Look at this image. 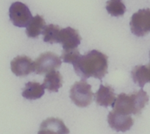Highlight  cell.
<instances>
[{
	"label": "cell",
	"instance_id": "8fae6325",
	"mask_svg": "<svg viewBox=\"0 0 150 134\" xmlns=\"http://www.w3.org/2000/svg\"><path fill=\"white\" fill-rule=\"evenodd\" d=\"M95 97L96 104L105 108L112 106L116 100V94L113 89L110 86H103L102 84L95 94Z\"/></svg>",
	"mask_w": 150,
	"mask_h": 134
},
{
	"label": "cell",
	"instance_id": "3957f363",
	"mask_svg": "<svg viewBox=\"0 0 150 134\" xmlns=\"http://www.w3.org/2000/svg\"><path fill=\"white\" fill-rule=\"evenodd\" d=\"M91 86L83 80L76 82L70 90V98L74 103L80 108L88 106L93 100Z\"/></svg>",
	"mask_w": 150,
	"mask_h": 134
},
{
	"label": "cell",
	"instance_id": "ac0fdd59",
	"mask_svg": "<svg viewBox=\"0 0 150 134\" xmlns=\"http://www.w3.org/2000/svg\"><path fill=\"white\" fill-rule=\"evenodd\" d=\"M80 53L77 47V48L63 50L61 55V58L65 63H72L73 64L80 57Z\"/></svg>",
	"mask_w": 150,
	"mask_h": 134
},
{
	"label": "cell",
	"instance_id": "5b68a950",
	"mask_svg": "<svg viewBox=\"0 0 150 134\" xmlns=\"http://www.w3.org/2000/svg\"><path fill=\"white\" fill-rule=\"evenodd\" d=\"M129 25L132 33L138 37H143L150 33V9L140 10L134 13Z\"/></svg>",
	"mask_w": 150,
	"mask_h": 134
},
{
	"label": "cell",
	"instance_id": "4fadbf2b",
	"mask_svg": "<svg viewBox=\"0 0 150 134\" xmlns=\"http://www.w3.org/2000/svg\"><path fill=\"white\" fill-rule=\"evenodd\" d=\"M46 27V22L44 18L39 15H36L32 18L30 22L27 27V36L30 38H37L42 33L44 27Z\"/></svg>",
	"mask_w": 150,
	"mask_h": 134
},
{
	"label": "cell",
	"instance_id": "9a60e30c",
	"mask_svg": "<svg viewBox=\"0 0 150 134\" xmlns=\"http://www.w3.org/2000/svg\"><path fill=\"white\" fill-rule=\"evenodd\" d=\"M132 77L134 83L141 88H144L149 82L148 66H137L132 69Z\"/></svg>",
	"mask_w": 150,
	"mask_h": 134
},
{
	"label": "cell",
	"instance_id": "6da1fadb",
	"mask_svg": "<svg viewBox=\"0 0 150 134\" xmlns=\"http://www.w3.org/2000/svg\"><path fill=\"white\" fill-rule=\"evenodd\" d=\"M73 65L75 72L83 80L90 77L102 80L108 73V57L93 50L80 56Z\"/></svg>",
	"mask_w": 150,
	"mask_h": 134
},
{
	"label": "cell",
	"instance_id": "e0dca14e",
	"mask_svg": "<svg viewBox=\"0 0 150 134\" xmlns=\"http://www.w3.org/2000/svg\"><path fill=\"white\" fill-rule=\"evenodd\" d=\"M106 9L112 16H121L125 14L126 7L122 0H109L107 2Z\"/></svg>",
	"mask_w": 150,
	"mask_h": 134
},
{
	"label": "cell",
	"instance_id": "2e32d148",
	"mask_svg": "<svg viewBox=\"0 0 150 134\" xmlns=\"http://www.w3.org/2000/svg\"><path fill=\"white\" fill-rule=\"evenodd\" d=\"M60 30L61 28L59 26L54 25V24H49L46 26L42 32V34L44 35V41L50 44L57 43Z\"/></svg>",
	"mask_w": 150,
	"mask_h": 134
},
{
	"label": "cell",
	"instance_id": "7a4b0ae2",
	"mask_svg": "<svg viewBox=\"0 0 150 134\" xmlns=\"http://www.w3.org/2000/svg\"><path fill=\"white\" fill-rule=\"evenodd\" d=\"M149 102V96L144 90L131 94H120L112 104V111L127 115H138L141 113Z\"/></svg>",
	"mask_w": 150,
	"mask_h": 134
},
{
	"label": "cell",
	"instance_id": "52a82bcc",
	"mask_svg": "<svg viewBox=\"0 0 150 134\" xmlns=\"http://www.w3.org/2000/svg\"><path fill=\"white\" fill-rule=\"evenodd\" d=\"M110 127L118 132H125L131 128L133 125V119L130 115L123 114L112 111L108 116Z\"/></svg>",
	"mask_w": 150,
	"mask_h": 134
},
{
	"label": "cell",
	"instance_id": "ba28073f",
	"mask_svg": "<svg viewBox=\"0 0 150 134\" xmlns=\"http://www.w3.org/2000/svg\"><path fill=\"white\" fill-rule=\"evenodd\" d=\"M81 36L77 30L71 27L61 29L59 33L58 41L63 45V50L77 48L81 43Z\"/></svg>",
	"mask_w": 150,
	"mask_h": 134
},
{
	"label": "cell",
	"instance_id": "9c48e42d",
	"mask_svg": "<svg viewBox=\"0 0 150 134\" xmlns=\"http://www.w3.org/2000/svg\"><path fill=\"white\" fill-rule=\"evenodd\" d=\"M11 66L13 73L18 77L28 75L34 70L33 60L25 55L15 57L11 61Z\"/></svg>",
	"mask_w": 150,
	"mask_h": 134
},
{
	"label": "cell",
	"instance_id": "d6986e66",
	"mask_svg": "<svg viewBox=\"0 0 150 134\" xmlns=\"http://www.w3.org/2000/svg\"><path fill=\"white\" fill-rule=\"evenodd\" d=\"M148 70H149V82L150 83V65L148 66Z\"/></svg>",
	"mask_w": 150,
	"mask_h": 134
},
{
	"label": "cell",
	"instance_id": "8992f818",
	"mask_svg": "<svg viewBox=\"0 0 150 134\" xmlns=\"http://www.w3.org/2000/svg\"><path fill=\"white\" fill-rule=\"evenodd\" d=\"M9 16L13 24L18 27H27L33 18L28 7L20 2H16L11 5Z\"/></svg>",
	"mask_w": 150,
	"mask_h": 134
},
{
	"label": "cell",
	"instance_id": "30bf717a",
	"mask_svg": "<svg viewBox=\"0 0 150 134\" xmlns=\"http://www.w3.org/2000/svg\"><path fill=\"white\" fill-rule=\"evenodd\" d=\"M69 130L66 128L62 120L55 118H50L41 123L38 133H69Z\"/></svg>",
	"mask_w": 150,
	"mask_h": 134
},
{
	"label": "cell",
	"instance_id": "7c38bea8",
	"mask_svg": "<svg viewBox=\"0 0 150 134\" xmlns=\"http://www.w3.org/2000/svg\"><path fill=\"white\" fill-rule=\"evenodd\" d=\"M43 86L49 91L57 92L63 86V77L59 72L55 70L49 72L45 76Z\"/></svg>",
	"mask_w": 150,
	"mask_h": 134
},
{
	"label": "cell",
	"instance_id": "5bb4252c",
	"mask_svg": "<svg viewBox=\"0 0 150 134\" xmlns=\"http://www.w3.org/2000/svg\"><path fill=\"white\" fill-rule=\"evenodd\" d=\"M44 94V87L37 82H29L26 83L22 92V96L27 99H37Z\"/></svg>",
	"mask_w": 150,
	"mask_h": 134
},
{
	"label": "cell",
	"instance_id": "277c9868",
	"mask_svg": "<svg viewBox=\"0 0 150 134\" xmlns=\"http://www.w3.org/2000/svg\"><path fill=\"white\" fill-rule=\"evenodd\" d=\"M61 59L51 52L43 53L33 62V72L37 74H44L49 72L55 70L61 66Z\"/></svg>",
	"mask_w": 150,
	"mask_h": 134
}]
</instances>
